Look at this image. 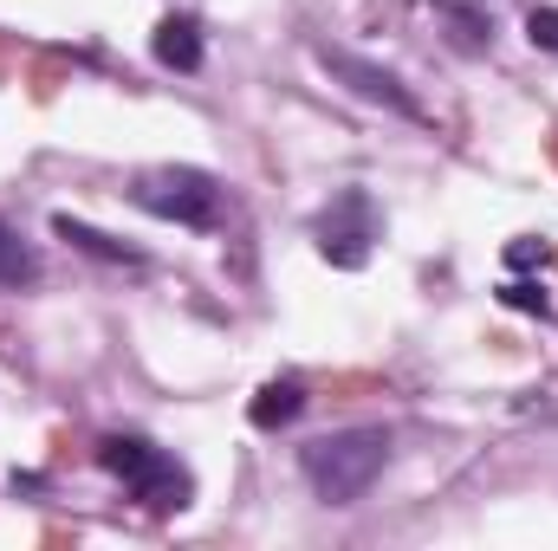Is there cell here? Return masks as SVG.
I'll return each instance as SVG.
<instances>
[{
	"mask_svg": "<svg viewBox=\"0 0 558 551\" xmlns=\"http://www.w3.org/2000/svg\"><path fill=\"white\" fill-rule=\"evenodd\" d=\"M390 467V434L384 428H338L299 448V474L325 506H357Z\"/></svg>",
	"mask_w": 558,
	"mask_h": 551,
	"instance_id": "1",
	"label": "cell"
},
{
	"mask_svg": "<svg viewBox=\"0 0 558 551\" xmlns=\"http://www.w3.org/2000/svg\"><path fill=\"white\" fill-rule=\"evenodd\" d=\"M526 33H533V46L558 52V7H533V13H526Z\"/></svg>",
	"mask_w": 558,
	"mask_h": 551,
	"instance_id": "11",
	"label": "cell"
},
{
	"mask_svg": "<svg viewBox=\"0 0 558 551\" xmlns=\"http://www.w3.org/2000/svg\"><path fill=\"white\" fill-rule=\"evenodd\" d=\"M149 46H156V59H162L169 72H202V26H195L189 13H169Z\"/></svg>",
	"mask_w": 558,
	"mask_h": 551,
	"instance_id": "6",
	"label": "cell"
},
{
	"mask_svg": "<svg viewBox=\"0 0 558 551\" xmlns=\"http://www.w3.org/2000/svg\"><path fill=\"white\" fill-rule=\"evenodd\" d=\"M33 279H39V254H33V241H20L13 221H0V285L20 292V285H33Z\"/></svg>",
	"mask_w": 558,
	"mask_h": 551,
	"instance_id": "9",
	"label": "cell"
},
{
	"mask_svg": "<svg viewBox=\"0 0 558 551\" xmlns=\"http://www.w3.org/2000/svg\"><path fill=\"white\" fill-rule=\"evenodd\" d=\"M312 52H318V65H325L331 78H344L364 105H384V111H397V118H410V124L428 118L416 98H410V85H403L397 72H384V65H371V59H357V52H344V46H312Z\"/></svg>",
	"mask_w": 558,
	"mask_h": 551,
	"instance_id": "5",
	"label": "cell"
},
{
	"mask_svg": "<svg viewBox=\"0 0 558 551\" xmlns=\"http://www.w3.org/2000/svg\"><path fill=\"white\" fill-rule=\"evenodd\" d=\"M52 234L59 241H72L78 254H92V260H105V267H143L137 247H124V241H111V234H98L92 221H72V215H52Z\"/></svg>",
	"mask_w": 558,
	"mask_h": 551,
	"instance_id": "7",
	"label": "cell"
},
{
	"mask_svg": "<svg viewBox=\"0 0 558 551\" xmlns=\"http://www.w3.org/2000/svg\"><path fill=\"white\" fill-rule=\"evenodd\" d=\"M507 260H513V267H546V241H533V234H520V241L507 247Z\"/></svg>",
	"mask_w": 558,
	"mask_h": 551,
	"instance_id": "12",
	"label": "cell"
},
{
	"mask_svg": "<svg viewBox=\"0 0 558 551\" xmlns=\"http://www.w3.org/2000/svg\"><path fill=\"white\" fill-rule=\"evenodd\" d=\"M500 298H507L513 311H539V318L553 311V305H546V292H539V285H526V279H513V285H500Z\"/></svg>",
	"mask_w": 558,
	"mask_h": 551,
	"instance_id": "10",
	"label": "cell"
},
{
	"mask_svg": "<svg viewBox=\"0 0 558 551\" xmlns=\"http://www.w3.org/2000/svg\"><path fill=\"white\" fill-rule=\"evenodd\" d=\"M299 409H305V383H299V377H274V383L247 403V421H254V428H286Z\"/></svg>",
	"mask_w": 558,
	"mask_h": 551,
	"instance_id": "8",
	"label": "cell"
},
{
	"mask_svg": "<svg viewBox=\"0 0 558 551\" xmlns=\"http://www.w3.org/2000/svg\"><path fill=\"white\" fill-rule=\"evenodd\" d=\"M371 241H377V201L364 188H344L331 195V208L318 215V254L344 273H357L371 260Z\"/></svg>",
	"mask_w": 558,
	"mask_h": 551,
	"instance_id": "4",
	"label": "cell"
},
{
	"mask_svg": "<svg viewBox=\"0 0 558 551\" xmlns=\"http://www.w3.org/2000/svg\"><path fill=\"white\" fill-rule=\"evenodd\" d=\"M131 201L156 221H175V228H208L221 215V182L208 169H189V162H156L131 182Z\"/></svg>",
	"mask_w": 558,
	"mask_h": 551,
	"instance_id": "3",
	"label": "cell"
},
{
	"mask_svg": "<svg viewBox=\"0 0 558 551\" xmlns=\"http://www.w3.org/2000/svg\"><path fill=\"white\" fill-rule=\"evenodd\" d=\"M98 467H105V474H118V480H124V493L143 500L149 513H182V506L195 500L189 467H182L169 448L143 441V434H105V441H98Z\"/></svg>",
	"mask_w": 558,
	"mask_h": 551,
	"instance_id": "2",
	"label": "cell"
}]
</instances>
